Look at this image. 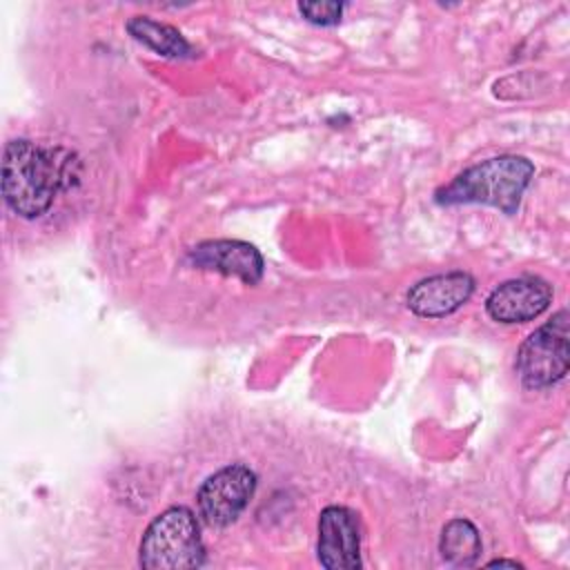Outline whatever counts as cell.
<instances>
[{
  "label": "cell",
  "mask_w": 570,
  "mask_h": 570,
  "mask_svg": "<svg viewBox=\"0 0 570 570\" xmlns=\"http://www.w3.org/2000/svg\"><path fill=\"white\" fill-rule=\"evenodd\" d=\"M552 303V285L539 276H519L497 285L485 298V312L497 323H528Z\"/></svg>",
  "instance_id": "obj_7"
},
{
  "label": "cell",
  "mask_w": 570,
  "mask_h": 570,
  "mask_svg": "<svg viewBox=\"0 0 570 570\" xmlns=\"http://www.w3.org/2000/svg\"><path fill=\"white\" fill-rule=\"evenodd\" d=\"M125 27L134 36V40L142 42L145 47H149L163 58L185 60V58H194L196 53L189 40L176 27L163 20H156L151 16H131Z\"/></svg>",
  "instance_id": "obj_10"
},
{
  "label": "cell",
  "mask_w": 570,
  "mask_h": 570,
  "mask_svg": "<svg viewBox=\"0 0 570 570\" xmlns=\"http://www.w3.org/2000/svg\"><path fill=\"white\" fill-rule=\"evenodd\" d=\"M187 261L198 269L240 278L245 285H256L265 272L261 252L252 243L236 238L203 240L189 249Z\"/></svg>",
  "instance_id": "obj_8"
},
{
  "label": "cell",
  "mask_w": 570,
  "mask_h": 570,
  "mask_svg": "<svg viewBox=\"0 0 570 570\" xmlns=\"http://www.w3.org/2000/svg\"><path fill=\"white\" fill-rule=\"evenodd\" d=\"M534 176V165L525 156L503 154L485 158L434 191L439 205H490L512 216Z\"/></svg>",
  "instance_id": "obj_2"
},
{
  "label": "cell",
  "mask_w": 570,
  "mask_h": 570,
  "mask_svg": "<svg viewBox=\"0 0 570 570\" xmlns=\"http://www.w3.org/2000/svg\"><path fill=\"white\" fill-rule=\"evenodd\" d=\"M501 568V566H508V568H523V563L514 561V559H494V561H488V568Z\"/></svg>",
  "instance_id": "obj_13"
},
{
  "label": "cell",
  "mask_w": 570,
  "mask_h": 570,
  "mask_svg": "<svg viewBox=\"0 0 570 570\" xmlns=\"http://www.w3.org/2000/svg\"><path fill=\"white\" fill-rule=\"evenodd\" d=\"M472 292L474 278L468 272L454 269L414 283L405 296V303L410 312L421 318H443L463 307Z\"/></svg>",
  "instance_id": "obj_9"
},
{
  "label": "cell",
  "mask_w": 570,
  "mask_h": 570,
  "mask_svg": "<svg viewBox=\"0 0 570 570\" xmlns=\"http://www.w3.org/2000/svg\"><path fill=\"white\" fill-rule=\"evenodd\" d=\"M145 570H191L205 563V546L196 514L185 505L163 510L145 530L138 546Z\"/></svg>",
  "instance_id": "obj_3"
},
{
  "label": "cell",
  "mask_w": 570,
  "mask_h": 570,
  "mask_svg": "<svg viewBox=\"0 0 570 570\" xmlns=\"http://www.w3.org/2000/svg\"><path fill=\"white\" fill-rule=\"evenodd\" d=\"M298 11L301 16L318 27H332L341 22L343 16V2H334V0H314V2H298Z\"/></svg>",
  "instance_id": "obj_12"
},
{
  "label": "cell",
  "mask_w": 570,
  "mask_h": 570,
  "mask_svg": "<svg viewBox=\"0 0 570 570\" xmlns=\"http://www.w3.org/2000/svg\"><path fill=\"white\" fill-rule=\"evenodd\" d=\"M439 552L454 568L474 566L483 552V543L476 525L463 517L448 521L441 530Z\"/></svg>",
  "instance_id": "obj_11"
},
{
  "label": "cell",
  "mask_w": 570,
  "mask_h": 570,
  "mask_svg": "<svg viewBox=\"0 0 570 570\" xmlns=\"http://www.w3.org/2000/svg\"><path fill=\"white\" fill-rule=\"evenodd\" d=\"M82 160L60 145H40L27 138L9 140L2 156V196L20 218L42 216L58 194L80 185Z\"/></svg>",
  "instance_id": "obj_1"
},
{
  "label": "cell",
  "mask_w": 570,
  "mask_h": 570,
  "mask_svg": "<svg viewBox=\"0 0 570 570\" xmlns=\"http://www.w3.org/2000/svg\"><path fill=\"white\" fill-rule=\"evenodd\" d=\"M256 492V474L245 463H229L209 474L198 488L196 503L205 523L225 528L249 505Z\"/></svg>",
  "instance_id": "obj_5"
},
{
  "label": "cell",
  "mask_w": 570,
  "mask_h": 570,
  "mask_svg": "<svg viewBox=\"0 0 570 570\" xmlns=\"http://www.w3.org/2000/svg\"><path fill=\"white\" fill-rule=\"evenodd\" d=\"M568 309L537 327L517 352V374L530 390H546L568 374Z\"/></svg>",
  "instance_id": "obj_4"
},
{
  "label": "cell",
  "mask_w": 570,
  "mask_h": 570,
  "mask_svg": "<svg viewBox=\"0 0 570 570\" xmlns=\"http://www.w3.org/2000/svg\"><path fill=\"white\" fill-rule=\"evenodd\" d=\"M316 554L327 570H356L361 561V528L354 510L327 505L318 514Z\"/></svg>",
  "instance_id": "obj_6"
}]
</instances>
